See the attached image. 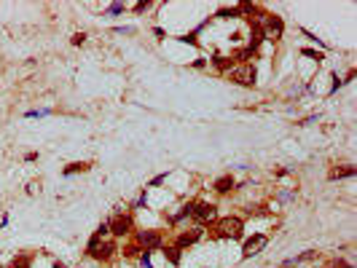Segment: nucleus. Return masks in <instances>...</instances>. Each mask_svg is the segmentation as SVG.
<instances>
[{
    "instance_id": "obj_1",
    "label": "nucleus",
    "mask_w": 357,
    "mask_h": 268,
    "mask_svg": "<svg viewBox=\"0 0 357 268\" xmlns=\"http://www.w3.org/2000/svg\"><path fill=\"white\" fill-rule=\"evenodd\" d=\"M212 236L215 239H231V242H242L245 239V220L237 215H228V218H218L212 223Z\"/></svg>"
},
{
    "instance_id": "obj_2",
    "label": "nucleus",
    "mask_w": 357,
    "mask_h": 268,
    "mask_svg": "<svg viewBox=\"0 0 357 268\" xmlns=\"http://www.w3.org/2000/svg\"><path fill=\"white\" fill-rule=\"evenodd\" d=\"M108 225H110V236L113 239H124V236H132L135 233V218H132L126 209H116V215H113L110 220H108Z\"/></svg>"
},
{
    "instance_id": "obj_3",
    "label": "nucleus",
    "mask_w": 357,
    "mask_h": 268,
    "mask_svg": "<svg viewBox=\"0 0 357 268\" xmlns=\"http://www.w3.org/2000/svg\"><path fill=\"white\" fill-rule=\"evenodd\" d=\"M255 22L261 24L266 41H279V38L285 35V22H282V16H277V14H261V19H255Z\"/></svg>"
},
{
    "instance_id": "obj_4",
    "label": "nucleus",
    "mask_w": 357,
    "mask_h": 268,
    "mask_svg": "<svg viewBox=\"0 0 357 268\" xmlns=\"http://www.w3.org/2000/svg\"><path fill=\"white\" fill-rule=\"evenodd\" d=\"M226 75H228V81L239 83V86H247V89H252L255 81H258V73H255V67H252V62L250 65H234Z\"/></svg>"
},
{
    "instance_id": "obj_5",
    "label": "nucleus",
    "mask_w": 357,
    "mask_h": 268,
    "mask_svg": "<svg viewBox=\"0 0 357 268\" xmlns=\"http://www.w3.org/2000/svg\"><path fill=\"white\" fill-rule=\"evenodd\" d=\"M193 220H196V225H210V223H215L218 220V207L215 204H210V201H193V215H191Z\"/></svg>"
},
{
    "instance_id": "obj_6",
    "label": "nucleus",
    "mask_w": 357,
    "mask_h": 268,
    "mask_svg": "<svg viewBox=\"0 0 357 268\" xmlns=\"http://www.w3.org/2000/svg\"><path fill=\"white\" fill-rule=\"evenodd\" d=\"M269 244V236L266 233H252V236H245L242 239V258H255L263 247Z\"/></svg>"
},
{
    "instance_id": "obj_7",
    "label": "nucleus",
    "mask_w": 357,
    "mask_h": 268,
    "mask_svg": "<svg viewBox=\"0 0 357 268\" xmlns=\"http://www.w3.org/2000/svg\"><path fill=\"white\" fill-rule=\"evenodd\" d=\"M135 244L140 249H161L164 247V239H161V231H135Z\"/></svg>"
},
{
    "instance_id": "obj_8",
    "label": "nucleus",
    "mask_w": 357,
    "mask_h": 268,
    "mask_svg": "<svg viewBox=\"0 0 357 268\" xmlns=\"http://www.w3.org/2000/svg\"><path fill=\"white\" fill-rule=\"evenodd\" d=\"M204 225H193V228H188V231H180L177 233V239H175V247L177 249H188V247H193L196 242H201L204 239Z\"/></svg>"
},
{
    "instance_id": "obj_9",
    "label": "nucleus",
    "mask_w": 357,
    "mask_h": 268,
    "mask_svg": "<svg viewBox=\"0 0 357 268\" xmlns=\"http://www.w3.org/2000/svg\"><path fill=\"white\" fill-rule=\"evenodd\" d=\"M116 252H118V244H116V239H102V242H100V244H97V247L89 252V258H94V260H102V263H105V260H110Z\"/></svg>"
},
{
    "instance_id": "obj_10",
    "label": "nucleus",
    "mask_w": 357,
    "mask_h": 268,
    "mask_svg": "<svg viewBox=\"0 0 357 268\" xmlns=\"http://www.w3.org/2000/svg\"><path fill=\"white\" fill-rule=\"evenodd\" d=\"M212 188H215V193L226 196V193H231L234 188H237V180H234L231 174H220V177H215V182H212Z\"/></svg>"
},
{
    "instance_id": "obj_11",
    "label": "nucleus",
    "mask_w": 357,
    "mask_h": 268,
    "mask_svg": "<svg viewBox=\"0 0 357 268\" xmlns=\"http://www.w3.org/2000/svg\"><path fill=\"white\" fill-rule=\"evenodd\" d=\"M314 258H317V249H306V252L296 255V258H287V260H282V268H293V266H298V263H306V260H314Z\"/></svg>"
},
{
    "instance_id": "obj_12",
    "label": "nucleus",
    "mask_w": 357,
    "mask_h": 268,
    "mask_svg": "<svg viewBox=\"0 0 357 268\" xmlns=\"http://www.w3.org/2000/svg\"><path fill=\"white\" fill-rule=\"evenodd\" d=\"M161 252H164V258L169 260V263L175 266V268L183 263V249H177L175 244H166V247H161Z\"/></svg>"
},
{
    "instance_id": "obj_13",
    "label": "nucleus",
    "mask_w": 357,
    "mask_h": 268,
    "mask_svg": "<svg viewBox=\"0 0 357 268\" xmlns=\"http://www.w3.org/2000/svg\"><path fill=\"white\" fill-rule=\"evenodd\" d=\"M91 169V164L89 161H73V164H67L65 169H62V174L65 177H73V174H78V172H89Z\"/></svg>"
},
{
    "instance_id": "obj_14",
    "label": "nucleus",
    "mask_w": 357,
    "mask_h": 268,
    "mask_svg": "<svg viewBox=\"0 0 357 268\" xmlns=\"http://www.w3.org/2000/svg\"><path fill=\"white\" fill-rule=\"evenodd\" d=\"M193 215V201H188V204H183L180 207V212L175 215V218H169V225H180L183 220H188Z\"/></svg>"
},
{
    "instance_id": "obj_15",
    "label": "nucleus",
    "mask_w": 357,
    "mask_h": 268,
    "mask_svg": "<svg viewBox=\"0 0 357 268\" xmlns=\"http://www.w3.org/2000/svg\"><path fill=\"white\" fill-rule=\"evenodd\" d=\"M239 16H242L239 5H223L215 11V19H239Z\"/></svg>"
},
{
    "instance_id": "obj_16",
    "label": "nucleus",
    "mask_w": 357,
    "mask_h": 268,
    "mask_svg": "<svg viewBox=\"0 0 357 268\" xmlns=\"http://www.w3.org/2000/svg\"><path fill=\"white\" fill-rule=\"evenodd\" d=\"M328 177H330L333 182H336V180H349V177H355V167H352V164H347L344 169H333Z\"/></svg>"
},
{
    "instance_id": "obj_17",
    "label": "nucleus",
    "mask_w": 357,
    "mask_h": 268,
    "mask_svg": "<svg viewBox=\"0 0 357 268\" xmlns=\"http://www.w3.org/2000/svg\"><path fill=\"white\" fill-rule=\"evenodd\" d=\"M212 65H215L218 70L228 73V70H231V67H234V59H231V56H220V54H218L215 59H212Z\"/></svg>"
},
{
    "instance_id": "obj_18",
    "label": "nucleus",
    "mask_w": 357,
    "mask_h": 268,
    "mask_svg": "<svg viewBox=\"0 0 357 268\" xmlns=\"http://www.w3.org/2000/svg\"><path fill=\"white\" fill-rule=\"evenodd\" d=\"M8 268H32V258L30 255H16V258L8 263Z\"/></svg>"
},
{
    "instance_id": "obj_19",
    "label": "nucleus",
    "mask_w": 357,
    "mask_h": 268,
    "mask_svg": "<svg viewBox=\"0 0 357 268\" xmlns=\"http://www.w3.org/2000/svg\"><path fill=\"white\" fill-rule=\"evenodd\" d=\"M301 32H303V35H306V38H309V41H312V43H317V46H320V49H322V51H325V49H328V43H325V41H322V38H317V35H314V32H312V30H306V27H301Z\"/></svg>"
},
{
    "instance_id": "obj_20",
    "label": "nucleus",
    "mask_w": 357,
    "mask_h": 268,
    "mask_svg": "<svg viewBox=\"0 0 357 268\" xmlns=\"http://www.w3.org/2000/svg\"><path fill=\"white\" fill-rule=\"evenodd\" d=\"M301 56H309V59H314V62H322L325 59V54L317 49H301Z\"/></svg>"
},
{
    "instance_id": "obj_21",
    "label": "nucleus",
    "mask_w": 357,
    "mask_h": 268,
    "mask_svg": "<svg viewBox=\"0 0 357 268\" xmlns=\"http://www.w3.org/2000/svg\"><path fill=\"white\" fill-rule=\"evenodd\" d=\"M124 11H126L124 3H110V5L105 8V16H118V14H124Z\"/></svg>"
},
{
    "instance_id": "obj_22",
    "label": "nucleus",
    "mask_w": 357,
    "mask_h": 268,
    "mask_svg": "<svg viewBox=\"0 0 357 268\" xmlns=\"http://www.w3.org/2000/svg\"><path fill=\"white\" fill-rule=\"evenodd\" d=\"M94 236H100V239H108V236H110V225H108V220H105V223H100V225H97Z\"/></svg>"
},
{
    "instance_id": "obj_23",
    "label": "nucleus",
    "mask_w": 357,
    "mask_h": 268,
    "mask_svg": "<svg viewBox=\"0 0 357 268\" xmlns=\"http://www.w3.org/2000/svg\"><path fill=\"white\" fill-rule=\"evenodd\" d=\"M140 266H142V268H153V260H151V249H142V252H140Z\"/></svg>"
},
{
    "instance_id": "obj_24",
    "label": "nucleus",
    "mask_w": 357,
    "mask_h": 268,
    "mask_svg": "<svg viewBox=\"0 0 357 268\" xmlns=\"http://www.w3.org/2000/svg\"><path fill=\"white\" fill-rule=\"evenodd\" d=\"M166 177H169V172H161V174H156V177H153L151 182H148V188H159V185H164Z\"/></svg>"
},
{
    "instance_id": "obj_25",
    "label": "nucleus",
    "mask_w": 357,
    "mask_h": 268,
    "mask_svg": "<svg viewBox=\"0 0 357 268\" xmlns=\"http://www.w3.org/2000/svg\"><path fill=\"white\" fill-rule=\"evenodd\" d=\"M330 78H333V83H330V91H328V94H330V97H333V94H336V91H338V89H341V86H344V81H341V78H338V73H333V75H330Z\"/></svg>"
},
{
    "instance_id": "obj_26",
    "label": "nucleus",
    "mask_w": 357,
    "mask_h": 268,
    "mask_svg": "<svg viewBox=\"0 0 357 268\" xmlns=\"http://www.w3.org/2000/svg\"><path fill=\"white\" fill-rule=\"evenodd\" d=\"M46 116H51V110H27L25 113V118H46Z\"/></svg>"
},
{
    "instance_id": "obj_27",
    "label": "nucleus",
    "mask_w": 357,
    "mask_h": 268,
    "mask_svg": "<svg viewBox=\"0 0 357 268\" xmlns=\"http://www.w3.org/2000/svg\"><path fill=\"white\" fill-rule=\"evenodd\" d=\"M148 207V193L145 191H142V196L140 198H137V201L135 204H132V209H145Z\"/></svg>"
},
{
    "instance_id": "obj_28",
    "label": "nucleus",
    "mask_w": 357,
    "mask_h": 268,
    "mask_svg": "<svg viewBox=\"0 0 357 268\" xmlns=\"http://www.w3.org/2000/svg\"><path fill=\"white\" fill-rule=\"evenodd\" d=\"M132 8H135V14H142V11H148V8H151V3H148V0H140V3H135Z\"/></svg>"
},
{
    "instance_id": "obj_29",
    "label": "nucleus",
    "mask_w": 357,
    "mask_h": 268,
    "mask_svg": "<svg viewBox=\"0 0 357 268\" xmlns=\"http://www.w3.org/2000/svg\"><path fill=\"white\" fill-rule=\"evenodd\" d=\"M70 43H73V46H81V43H86V32H76V35L70 38Z\"/></svg>"
},
{
    "instance_id": "obj_30",
    "label": "nucleus",
    "mask_w": 357,
    "mask_h": 268,
    "mask_svg": "<svg viewBox=\"0 0 357 268\" xmlns=\"http://www.w3.org/2000/svg\"><path fill=\"white\" fill-rule=\"evenodd\" d=\"M317 121H320V116H309L303 121H298V126H309V123H317Z\"/></svg>"
},
{
    "instance_id": "obj_31",
    "label": "nucleus",
    "mask_w": 357,
    "mask_h": 268,
    "mask_svg": "<svg viewBox=\"0 0 357 268\" xmlns=\"http://www.w3.org/2000/svg\"><path fill=\"white\" fill-rule=\"evenodd\" d=\"M279 198H282V201H293V198H296V191H282Z\"/></svg>"
},
{
    "instance_id": "obj_32",
    "label": "nucleus",
    "mask_w": 357,
    "mask_h": 268,
    "mask_svg": "<svg viewBox=\"0 0 357 268\" xmlns=\"http://www.w3.org/2000/svg\"><path fill=\"white\" fill-rule=\"evenodd\" d=\"M113 32H118V35H132V32H135V27H116Z\"/></svg>"
},
{
    "instance_id": "obj_33",
    "label": "nucleus",
    "mask_w": 357,
    "mask_h": 268,
    "mask_svg": "<svg viewBox=\"0 0 357 268\" xmlns=\"http://www.w3.org/2000/svg\"><path fill=\"white\" fill-rule=\"evenodd\" d=\"M191 67H196V70H201V67H207V59H201V56H199V59H193V62H191Z\"/></svg>"
},
{
    "instance_id": "obj_34",
    "label": "nucleus",
    "mask_w": 357,
    "mask_h": 268,
    "mask_svg": "<svg viewBox=\"0 0 357 268\" xmlns=\"http://www.w3.org/2000/svg\"><path fill=\"white\" fill-rule=\"evenodd\" d=\"M153 35H156V38H159V41H161V38H164V35H166V32H164V27H153Z\"/></svg>"
},
{
    "instance_id": "obj_35",
    "label": "nucleus",
    "mask_w": 357,
    "mask_h": 268,
    "mask_svg": "<svg viewBox=\"0 0 357 268\" xmlns=\"http://www.w3.org/2000/svg\"><path fill=\"white\" fill-rule=\"evenodd\" d=\"M25 161H27V164L38 161V153H35V150H32V153H27V156H25Z\"/></svg>"
},
{
    "instance_id": "obj_36",
    "label": "nucleus",
    "mask_w": 357,
    "mask_h": 268,
    "mask_svg": "<svg viewBox=\"0 0 357 268\" xmlns=\"http://www.w3.org/2000/svg\"><path fill=\"white\" fill-rule=\"evenodd\" d=\"M51 268H67V263H62V260H54V266Z\"/></svg>"
}]
</instances>
